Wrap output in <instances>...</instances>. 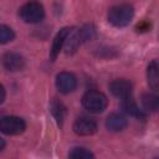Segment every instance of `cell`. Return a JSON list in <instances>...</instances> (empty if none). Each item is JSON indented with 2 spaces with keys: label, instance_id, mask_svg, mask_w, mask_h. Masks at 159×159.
<instances>
[{
  "label": "cell",
  "instance_id": "1",
  "mask_svg": "<svg viewBox=\"0 0 159 159\" xmlns=\"http://www.w3.org/2000/svg\"><path fill=\"white\" fill-rule=\"evenodd\" d=\"M94 27L92 25H84L82 26L81 29L76 30L72 35L70 32L68 37L66 39L65 41V48H66V53H73L76 52V50L82 45L86 41L91 40L93 36H94Z\"/></svg>",
  "mask_w": 159,
  "mask_h": 159
},
{
  "label": "cell",
  "instance_id": "2",
  "mask_svg": "<svg viewBox=\"0 0 159 159\" xmlns=\"http://www.w3.org/2000/svg\"><path fill=\"white\" fill-rule=\"evenodd\" d=\"M134 16V10L128 4H119L108 10V21L117 27L127 26Z\"/></svg>",
  "mask_w": 159,
  "mask_h": 159
},
{
  "label": "cell",
  "instance_id": "3",
  "mask_svg": "<svg viewBox=\"0 0 159 159\" xmlns=\"http://www.w3.org/2000/svg\"><path fill=\"white\" fill-rule=\"evenodd\" d=\"M82 104L91 113H101L107 108L108 99L102 92L92 89L83 94Z\"/></svg>",
  "mask_w": 159,
  "mask_h": 159
},
{
  "label": "cell",
  "instance_id": "4",
  "mask_svg": "<svg viewBox=\"0 0 159 159\" xmlns=\"http://www.w3.org/2000/svg\"><path fill=\"white\" fill-rule=\"evenodd\" d=\"M43 15H45L43 6L36 0L27 1L19 10V16L24 22H27V24L40 22L43 19Z\"/></svg>",
  "mask_w": 159,
  "mask_h": 159
},
{
  "label": "cell",
  "instance_id": "5",
  "mask_svg": "<svg viewBox=\"0 0 159 159\" xmlns=\"http://www.w3.org/2000/svg\"><path fill=\"white\" fill-rule=\"evenodd\" d=\"M26 129V123L22 118L16 116H6L0 118V130L7 135L21 134Z\"/></svg>",
  "mask_w": 159,
  "mask_h": 159
},
{
  "label": "cell",
  "instance_id": "6",
  "mask_svg": "<svg viewBox=\"0 0 159 159\" xmlns=\"http://www.w3.org/2000/svg\"><path fill=\"white\" fill-rule=\"evenodd\" d=\"M1 63L7 71L17 72L25 67V58L17 52H6L1 57Z\"/></svg>",
  "mask_w": 159,
  "mask_h": 159
},
{
  "label": "cell",
  "instance_id": "7",
  "mask_svg": "<svg viewBox=\"0 0 159 159\" xmlns=\"http://www.w3.org/2000/svg\"><path fill=\"white\" fill-rule=\"evenodd\" d=\"M76 86H77V80L73 73L63 71L56 76V87L61 93H65V94L70 93L75 91Z\"/></svg>",
  "mask_w": 159,
  "mask_h": 159
},
{
  "label": "cell",
  "instance_id": "8",
  "mask_svg": "<svg viewBox=\"0 0 159 159\" xmlns=\"http://www.w3.org/2000/svg\"><path fill=\"white\" fill-rule=\"evenodd\" d=\"M73 130L78 135H92L97 132V123L89 117H80L73 124Z\"/></svg>",
  "mask_w": 159,
  "mask_h": 159
},
{
  "label": "cell",
  "instance_id": "9",
  "mask_svg": "<svg viewBox=\"0 0 159 159\" xmlns=\"http://www.w3.org/2000/svg\"><path fill=\"white\" fill-rule=\"evenodd\" d=\"M132 83L128 81V80H124V78H118V80H114L111 82L109 84V89L112 92L113 96L118 97V98H125L128 96H130L132 93Z\"/></svg>",
  "mask_w": 159,
  "mask_h": 159
},
{
  "label": "cell",
  "instance_id": "10",
  "mask_svg": "<svg viewBox=\"0 0 159 159\" xmlns=\"http://www.w3.org/2000/svg\"><path fill=\"white\" fill-rule=\"evenodd\" d=\"M71 31H72V29H70V27H63V29H61V30L56 34V36H55V39H53V42H52V47H51V50H50V58H51L52 61H55V60L57 58V56L60 55V51L62 50V47H63V45H65V41H66V39L68 37V35H70Z\"/></svg>",
  "mask_w": 159,
  "mask_h": 159
},
{
  "label": "cell",
  "instance_id": "11",
  "mask_svg": "<svg viewBox=\"0 0 159 159\" xmlns=\"http://www.w3.org/2000/svg\"><path fill=\"white\" fill-rule=\"evenodd\" d=\"M106 127L112 132H120L127 127V119L119 113H112L106 119Z\"/></svg>",
  "mask_w": 159,
  "mask_h": 159
},
{
  "label": "cell",
  "instance_id": "12",
  "mask_svg": "<svg viewBox=\"0 0 159 159\" xmlns=\"http://www.w3.org/2000/svg\"><path fill=\"white\" fill-rule=\"evenodd\" d=\"M123 109L127 114L132 116V117H135V118H139V119H144L145 118V113L139 109V107L137 106V103L134 102V99L128 96L125 98H123Z\"/></svg>",
  "mask_w": 159,
  "mask_h": 159
},
{
  "label": "cell",
  "instance_id": "13",
  "mask_svg": "<svg viewBox=\"0 0 159 159\" xmlns=\"http://www.w3.org/2000/svg\"><path fill=\"white\" fill-rule=\"evenodd\" d=\"M159 66H158V61L153 60L149 65H148V70H147V77H148V83L152 89L158 91L159 88Z\"/></svg>",
  "mask_w": 159,
  "mask_h": 159
},
{
  "label": "cell",
  "instance_id": "14",
  "mask_svg": "<svg viewBox=\"0 0 159 159\" xmlns=\"http://www.w3.org/2000/svg\"><path fill=\"white\" fill-rule=\"evenodd\" d=\"M51 112H52L55 119L57 120L58 125H62L63 119H65V116H66V108H65L63 103L60 102V101H57V99H53L51 102Z\"/></svg>",
  "mask_w": 159,
  "mask_h": 159
},
{
  "label": "cell",
  "instance_id": "15",
  "mask_svg": "<svg viewBox=\"0 0 159 159\" xmlns=\"http://www.w3.org/2000/svg\"><path fill=\"white\" fill-rule=\"evenodd\" d=\"M143 107L149 112H157L159 107V98L153 93H144L142 96Z\"/></svg>",
  "mask_w": 159,
  "mask_h": 159
},
{
  "label": "cell",
  "instance_id": "16",
  "mask_svg": "<svg viewBox=\"0 0 159 159\" xmlns=\"http://www.w3.org/2000/svg\"><path fill=\"white\" fill-rule=\"evenodd\" d=\"M14 37H15V32L11 27L6 25H0V45L12 41Z\"/></svg>",
  "mask_w": 159,
  "mask_h": 159
},
{
  "label": "cell",
  "instance_id": "17",
  "mask_svg": "<svg viewBox=\"0 0 159 159\" xmlns=\"http://www.w3.org/2000/svg\"><path fill=\"white\" fill-rule=\"evenodd\" d=\"M70 158H73V159H89V158H94V155L87 150L86 148H73L70 154H68Z\"/></svg>",
  "mask_w": 159,
  "mask_h": 159
},
{
  "label": "cell",
  "instance_id": "18",
  "mask_svg": "<svg viewBox=\"0 0 159 159\" xmlns=\"http://www.w3.org/2000/svg\"><path fill=\"white\" fill-rule=\"evenodd\" d=\"M149 27H150V25L147 21H143V22L138 24V26H137L138 31H147V30H149Z\"/></svg>",
  "mask_w": 159,
  "mask_h": 159
},
{
  "label": "cell",
  "instance_id": "19",
  "mask_svg": "<svg viewBox=\"0 0 159 159\" xmlns=\"http://www.w3.org/2000/svg\"><path fill=\"white\" fill-rule=\"evenodd\" d=\"M5 96H6V93H5V88H4V86H2V84H0V104L4 102Z\"/></svg>",
  "mask_w": 159,
  "mask_h": 159
},
{
  "label": "cell",
  "instance_id": "20",
  "mask_svg": "<svg viewBox=\"0 0 159 159\" xmlns=\"http://www.w3.org/2000/svg\"><path fill=\"white\" fill-rule=\"evenodd\" d=\"M4 148H5V140H4V139L0 137V152H1Z\"/></svg>",
  "mask_w": 159,
  "mask_h": 159
}]
</instances>
